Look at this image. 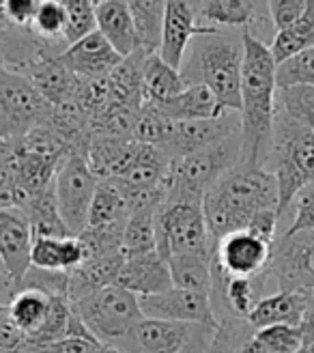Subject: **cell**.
Segmentation results:
<instances>
[{"label": "cell", "mask_w": 314, "mask_h": 353, "mask_svg": "<svg viewBox=\"0 0 314 353\" xmlns=\"http://www.w3.org/2000/svg\"><path fill=\"white\" fill-rule=\"evenodd\" d=\"M198 17L209 26L218 28H241L252 32L256 24L267 22V0H202Z\"/></svg>", "instance_id": "ffe728a7"}, {"label": "cell", "mask_w": 314, "mask_h": 353, "mask_svg": "<svg viewBox=\"0 0 314 353\" xmlns=\"http://www.w3.org/2000/svg\"><path fill=\"white\" fill-rule=\"evenodd\" d=\"M312 130H314V128H312Z\"/></svg>", "instance_id": "91938a15"}, {"label": "cell", "mask_w": 314, "mask_h": 353, "mask_svg": "<svg viewBox=\"0 0 314 353\" xmlns=\"http://www.w3.org/2000/svg\"><path fill=\"white\" fill-rule=\"evenodd\" d=\"M254 339L273 353H300L304 334L300 325H269L256 330Z\"/></svg>", "instance_id": "ab89813d"}, {"label": "cell", "mask_w": 314, "mask_h": 353, "mask_svg": "<svg viewBox=\"0 0 314 353\" xmlns=\"http://www.w3.org/2000/svg\"><path fill=\"white\" fill-rule=\"evenodd\" d=\"M241 353H273V351H269L267 347H263V345H260L256 339H250L246 345H243Z\"/></svg>", "instance_id": "681fc988"}, {"label": "cell", "mask_w": 314, "mask_h": 353, "mask_svg": "<svg viewBox=\"0 0 314 353\" xmlns=\"http://www.w3.org/2000/svg\"><path fill=\"white\" fill-rule=\"evenodd\" d=\"M95 5H101V3H106V0H93Z\"/></svg>", "instance_id": "9f6ffc18"}, {"label": "cell", "mask_w": 314, "mask_h": 353, "mask_svg": "<svg viewBox=\"0 0 314 353\" xmlns=\"http://www.w3.org/2000/svg\"><path fill=\"white\" fill-rule=\"evenodd\" d=\"M136 140L132 138H114V136H93L86 162L99 181L121 179L132 166L136 155Z\"/></svg>", "instance_id": "44dd1931"}, {"label": "cell", "mask_w": 314, "mask_h": 353, "mask_svg": "<svg viewBox=\"0 0 314 353\" xmlns=\"http://www.w3.org/2000/svg\"><path fill=\"white\" fill-rule=\"evenodd\" d=\"M196 17H198V11L189 3H185V0H168L160 57L174 69L183 67L187 48L191 46V41H194V37L216 28V26L198 24Z\"/></svg>", "instance_id": "9a60e30c"}, {"label": "cell", "mask_w": 314, "mask_h": 353, "mask_svg": "<svg viewBox=\"0 0 314 353\" xmlns=\"http://www.w3.org/2000/svg\"><path fill=\"white\" fill-rule=\"evenodd\" d=\"M312 48H314V0H308L306 13L293 26L275 32L269 50L273 54V61L280 65Z\"/></svg>", "instance_id": "d6a6232c"}, {"label": "cell", "mask_w": 314, "mask_h": 353, "mask_svg": "<svg viewBox=\"0 0 314 353\" xmlns=\"http://www.w3.org/2000/svg\"><path fill=\"white\" fill-rule=\"evenodd\" d=\"M275 82H278V88L293 86V84L314 86V48L278 65Z\"/></svg>", "instance_id": "60d3db41"}, {"label": "cell", "mask_w": 314, "mask_h": 353, "mask_svg": "<svg viewBox=\"0 0 314 353\" xmlns=\"http://www.w3.org/2000/svg\"><path fill=\"white\" fill-rule=\"evenodd\" d=\"M310 291H275L265 295L250 312L248 321L254 330L269 325H300Z\"/></svg>", "instance_id": "603a6c76"}, {"label": "cell", "mask_w": 314, "mask_h": 353, "mask_svg": "<svg viewBox=\"0 0 314 353\" xmlns=\"http://www.w3.org/2000/svg\"><path fill=\"white\" fill-rule=\"evenodd\" d=\"M300 330L304 334V341H314V291H310V297H308V304H306V310H304V316H302Z\"/></svg>", "instance_id": "7dc6e473"}, {"label": "cell", "mask_w": 314, "mask_h": 353, "mask_svg": "<svg viewBox=\"0 0 314 353\" xmlns=\"http://www.w3.org/2000/svg\"><path fill=\"white\" fill-rule=\"evenodd\" d=\"M99 179L86 162V155L72 153L56 174V205L69 235H82L89 226V214Z\"/></svg>", "instance_id": "9c48e42d"}, {"label": "cell", "mask_w": 314, "mask_h": 353, "mask_svg": "<svg viewBox=\"0 0 314 353\" xmlns=\"http://www.w3.org/2000/svg\"><path fill=\"white\" fill-rule=\"evenodd\" d=\"M97 30L123 59L140 50L127 0H106V3L97 5Z\"/></svg>", "instance_id": "7402d4cb"}, {"label": "cell", "mask_w": 314, "mask_h": 353, "mask_svg": "<svg viewBox=\"0 0 314 353\" xmlns=\"http://www.w3.org/2000/svg\"><path fill=\"white\" fill-rule=\"evenodd\" d=\"M13 140H0V209L17 207V183L13 174Z\"/></svg>", "instance_id": "b9f144b4"}, {"label": "cell", "mask_w": 314, "mask_h": 353, "mask_svg": "<svg viewBox=\"0 0 314 353\" xmlns=\"http://www.w3.org/2000/svg\"><path fill=\"white\" fill-rule=\"evenodd\" d=\"M129 207L125 201V194L114 179L99 181L95 199L89 214V226L97 231H125V224L129 220Z\"/></svg>", "instance_id": "484cf974"}, {"label": "cell", "mask_w": 314, "mask_h": 353, "mask_svg": "<svg viewBox=\"0 0 314 353\" xmlns=\"http://www.w3.org/2000/svg\"><path fill=\"white\" fill-rule=\"evenodd\" d=\"M17 291L15 282L11 280L5 261L0 259V304H9V299L13 297V293Z\"/></svg>", "instance_id": "c3c4849f"}, {"label": "cell", "mask_w": 314, "mask_h": 353, "mask_svg": "<svg viewBox=\"0 0 314 353\" xmlns=\"http://www.w3.org/2000/svg\"><path fill=\"white\" fill-rule=\"evenodd\" d=\"M243 76H241V164L265 168L275 121V69L269 46L243 30Z\"/></svg>", "instance_id": "6da1fadb"}, {"label": "cell", "mask_w": 314, "mask_h": 353, "mask_svg": "<svg viewBox=\"0 0 314 353\" xmlns=\"http://www.w3.org/2000/svg\"><path fill=\"white\" fill-rule=\"evenodd\" d=\"M267 276L278 291H314V231L278 235Z\"/></svg>", "instance_id": "30bf717a"}, {"label": "cell", "mask_w": 314, "mask_h": 353, "mask_svg": "<svg viewBox=\"0 0 314 353\" xmlns=\"http://www.w3.org/2000/svg\"><path fill=\"white\" fill-rule=\"evenodd\" d=\"M72 306L86 330L93 334V339L108 347L123 341L136 323L145 319L140 297L118 285L103 287L78 299Z\"/></svg>", "instance_id": "8992f818"}, {"label": "cell", "mask_w": 314, "mask_h": 353, "mask_svg": "<svg viewBox=\"0 0 314 353\" xmlns=\"http://www.w3.org/2000/svg\"><path fill=\"white\" fill-rule=\"evenodd\" d=\"M278 211V181L260 166L237 164L205 194L202 211L213 245L248 228L260 211Z\"/></svg>", "instance_id": "7a4b0ae2"}, {"label": "cell", "mask_w": 314, "mask_h": 353, "mask_svg": "<svg viewBox=\"0 0 314 353\" xmlns=\"http://www.w3.org/2000/svg\"><path fill=\"white\" fill-rule=\"evenodd\" d=\"M275 108L291 117L302 125L314 128V86L310 84H293L278 88Z\"/></svg>", "instance_id": "e575fe53"}, {"label": "cell", "mask_w": 314, "mask_h": 353, "mask_svg": "<svg viewBox=\"0 0 314 353\" xmlns=\"http://www.w3.org/2000/svg\"><path fill=\"white\" fill-rule=\"evenodd\" d=\"M84 263V248L78 237L34 235L30 265L45 272H74Z\"/></svg>", "instance_id": "d4e9b609"}, {"label": "cell", "mask_w": 314, "mask_h": 353, "mask_svg": "<svg viewBox=\"0 0 314 353\" xmlns=\"http://www.w3.org/2000/svg\"><path fill=\"white\" fill-rule=\"evenodd\" d=\"M5 3L7 0H0V28H11L7 22V15H5Z\"/></svg>", "instance_id": "f907efd6"}, {"label": "cell", "mask_w": 314, "mask_h": 353, "mask_svg": "<svg viewBox=\"0 0 314 353\" xmlns=\"http://www.w3.org/2000/svg\"><path fill=\"white\" fill-rule=\"evenodd\" d=\"M140 308L143 314L149 316V319H164V321L191 323V325L200 323V325L218 327L211 299L205 293L172 287L164 293L140 297Z\"/></svg>", "instance_id": "4fadbf2b"}, {"label": "cell", "mask_w": 314, "mask_h": 353, "mask_svg": "<svg viewBox=\"0 0 314 353\" xmlns=\"http://www.w3.org/2000/svg\"><path fill=\"white\" fill-rule=\"evenodd\" d=\"M0 353H3V351H0Z\"/></svg>", "instance_id": "680465c9"}, {"label": "cell", "mask_w": 314, "mask_h": 353, "mask_svg": "<svg viewBox=\"0 0 314 353\" xmlns=\"http://www.w3.org/2000/svg\"><path fill=\"white\" fill-rule=\"evenodd\" d=\"M9 316L32 341L48 321L52 295L37 287H20L9 299Z\"/></svg>", "instance_id": "4316f807"}, {"label": "cell", "mask_w": 314, "mask_h": 353, "mask_svg": "<svg viewBox=\"0 0 314 353\" xmlns=\"http://www.w3.org/2000/svg\"><path fill=\"white\" fill-rule=\"evenodd\" d=\"M265 168L278 181V220L282 222L297 194L314 181V130L275 108Z\"/></svg>", "instance_id": "277c9868"}, {"label": "cell", "mask_w": 314, "mask_h": 353, "mask_svg": "<svg viewBox=\"0 0 314 353\" xmlns=\"http://www.w3.org/2000/svg\"><path fill=\"white\" fill-rule=\"evenodd\" d=\"M5 67H7V65H5V59H3V54H0V72H3Z\"/></svg>", "instance_id": "11a10c76"}, {"label": "cell", "mask_w": 314, "mask_h": 353, "mask_svg": "<svg viewBox=\"0 0 314 353\" xmlns=\"http://www.w3.org/2000/svg\"><path fill=\"white\" fill-rule=\"evenodd\" d=\"M48 103L24 76L0 72V140H17L48 121Z\"/></svg>", "instance_id": "ba28073f"}, {"label": "cell", "mask_w": 314, "mask_h": 353, "mask_svg": "<svg viewBox=\"0 0 314 353\" xmlns=\"http://www.w3.org/2000/svg\"><path fill=\"white\" fill-rule=\"evenodd\" d=\"M273 243L260 235L252 233L250 228L226 235L216 243L213 263L233 278H254L267 274Z\"/></svg>", "instance_id": "8fae6325"}, {"label": "cell", "mask_w": 314, "mask_h": 353, "mask_svg": "<svg viewBox=\"0 0 314 353\" xmlns=\"http://www.w3.org/2000/svg\"><path fill=\"white\" fill-rule=\"evenodd\" d=\"M155 243L166 261L172 254H213L202 203H164L155 211Z\"/></svg>", "instance_id": "52a82bcc"}, {"label": "cell", "mask_w": 314, "mask_h": 353, "mask_svg": "<svg viewBox=\"0 0 314 353\" xmlns=\"http://www.w3.org/2000/svg\"><path fill=\"white\" fill-rule=\"evenodd\" d=\"M41 0H7L5 3V15L9 26L15 28H30L34 15L39 11Z\"/></svg>", "instance_id": "f6af8a7d"}, {"label": "cell", "mask_w": 314, "mask_h": 353, "mask_svg": "<svg viewBox=\"0 0 314 353\" xmlns=\"http://www.w3.org/2000/svg\"><path fill=\"white\" fill-rule=\"evenodd\" d=\"M32 226L20 207L0 209V259L5 261L7 272L17 289H20L24 276L32 268Z\"/></svg>", "instance_id": "5bb4252c"}, {"label": "cell", "mask_w": 314, "mask_h": 353, "mask_svg": "<svg viewBox=\"0 0 314 353\" xmlns=\"http://www.w3.org/2000/svg\"><path fill=\"white\" fill-rule=\"evenodd\" d=\"M153 108L160 110L166 119L181 123V121H200V119H216L224 112L216 95L209 91L205 84H189L183 93L174 95L166 101L151 103Z\"/></svg>", "instance_id": "cb8c5ba5"}, {"label": "cell", "mask_w": 314, "mask_h": 353, "mask_svg": "<svg viewBox=\"0 0 314 353\" xmlns=\"http://www.w3.org/2000/svg\"><path fill=\"white\" fill-rule=\"evenodd\" d=\"M149 54L143 50H136L134 54L125 57L121 65L108 76L110 86V103L114 105H132V108H143V72L145 59Z\"/></svg>", "instance_id": "83f0119b"}, {"label": "cell", "mask_w": 314, "mask_h": 353, "mask_svg": "<svg viewBox=\"0 0 314 353\" xmlns=\"http://www.w3.org/2000/svg\"><path fill=\"white\" fill-rule=\"evenodd\" d=\"M127 3L136 22L140 50L147 52V54L160 52L168 0H127Z\"/></svg>", "instance_id": "1f68e13d"}, {"label": "cell", "mask_w": 314, "mask_h": 353, "mask_svg": "<svg viewBox=\"0 0 314 353\" xmlns=\"http://www.w3.org/2000/svg\"><path fill=\"white\" fill-rule=\"evenodd\" d=\"M7 316H9V306L0 304V327H3V323L7 321Z\"/></svg>", "instance_id": "816d5d0a"}, {"label": "cell", "mask_w": 314, "mask_h": 353, "mask_svg": "<svg viewBox=\"0 0 314 353\" xmlns=\"http://www.w3.org/2000/svg\"><path fill=\"white\" fill-rule=\"evenodd\" d=\"M172 125H174V121L166 119L160 110L153 108L151 103H143V108L136 119L132 138L136 143H145V145H153L162 149L172 132Z\"/></svg>", "instance_id": "74e56055"}, {"label": "cell", "mask_w": 314, "mask_h": 353, "mask_svg": "<svg viewBox=\"0 0 314 353\" xmlns=\"http://www.w3.org/2000/svg\"><path fill=\"white\" fill-rule=\"evenodd\" d=\"M172 287L196 291V293H211L213 282V254H172L168 261Z\"/></svg>", "instance_id": "4dcf8cb0"}, {"label": "cell", "mask_w": 314, "mask_h": 353, "mask_svg": "<svg viewBox=\"0 0 314 353\" xmlns=\"http://www.w3.org/2000/svg\"><path fill=\"white\" fill-rule=\"evenodd\" d=\"M116 285L136 293L138 297L164 293L172 289L168 263L157 250L125 256L123 265H121Z\"/></svg>", "instance_id": "ac0fdd59"}, {"label": "cell", "mask_w": 314, "mask_h": 353, "mask_svg": "<svg viewBox=\"0 0 314 353\" xmlns=\"http://www.w3.org/2000/svg\"><path fill=\"white\" fill-rule=\"evenodd\" d=\"M243 32L213 28L194 37L181 74L187 84H205L224 110H241Z\"/></svg>", "instance_id": "3957f363"}, {"label": "cell", "mask_w": 314, "mask_h": 353, "mask_svg": "<svg viewBox=\"0 0 314 353\" xmlns=\"http://www.w3.org/2000/svg\"><path fill=\"white\" fill-rule=\"evenodd\" d=\"M308 0H267L269 22L273 24L275 32H280L293 26L306 13Z\"/></svg>", "instance_id": "ee69618b"}, {"label": "cell", "mask_w": 314, "mask_h": 353, "mask_svg": "<svg viewBox=\"0 0 314 353\" xmlns=\"http://www.w3.org/2000/svg\"><path fill=\"white\" fill-rule=\"evenodd\" d=\"M185 3H189L191 7H194V9L198 11V7H200V3H202V0H185Z\"/></svg>", "instance_id": "f5cc1de1"}, {"label": "cell", "mask_w": 314, "mask_h": 353, "mask_svg": "<svg viewBox=\"0 0 314 353\" xmlns=\"http://www.w3.org/2000/svg\"><path fill=\"white\" fill-rule=\"evenodd\" d=\"M237 134H241V114L233 110L224 112L216 119L181 121L172 125V132L162 151H166L170 160H177V157L213 147L222 143V140H229Z\"/></svg>", "instance_id": "7c38bea8"}, {"label": "cell", "mask_w": 314, "mask_h": 353, "mask_svg": "<svg viewBox=\"0 0 314 353\" xmlns=\"http://www.w3.org/2000/svg\"><path fill=\"white\" fill-rule=\"evenodd\" d=\"M106 353H123V351H118V349H114V347H108V345H106Z\"/></svg>", "instance_id": "db71d44e"}, {"label": "cell", "mask_w": 314, "mask_h": 353, "mask_svg": "<svg viewBox=\"0 0 314 353\" xmlns=\"http://www.w3.org/2000/svg\"><path fill=\"white\" fill-rule=\"evenodd\" d=\"M189 84L185 82L181 69H174L168 65L160 52H153L145 59V72H143V97L145 103L166 101L174 95L183 93Z\"/></svg>", "instance_id": "f546056e"}, {"label": "cell", "mask_w": 314, "mask_h": 353, "mask_svg": "<svg viewBox=\"0 0 314 353\" xmlns=\"http://www.w3.org/2000/svg\"><path fill=\"white\" fill-rule=\"evenodd\" d=\"M157 250L155 243V211H136L123 231V254H145Z\"/></svg>", "instance_id": "d590c367"}, {"label": "cell", "mask_w": 314, "mask_h": 353, "mask_svg": "<svg viewBox=\"0 0 314 353\" xmlns=\"http://www.w3.org/2000/svg\"><path fill=\"white\" fill-rule=\"evenodd\" d=\"M291 209H293V220L284 233L314 231V181L297 194V199H295Z\"/></svg>", "instance_id": "7bdbcfd3"}, {"label": "cell", "mask_w": 314, "mask_h": 353, "mask_svg": "<svg viewBox=\"0 0 314 353\" xmlns=\"http://www.w3.org/2000/svg\"><path fill=\"white\" fill-rule=\"evenodd\" d=\"M170 162L172 160L160 147L138 143L134 162H132L129 170L121 176V181H125L127 185L138 188V190L164 188L168 170H170Z\"/></svg>", "instance_id": "f1b7e54d"}, {"label": "cell", "mask_w": 314, "mask_h": 353, "mask_svg": "<svg viewBox=\"0 0 314 353\" xmlns=\"http://www.w3.org/2000/svg\"><path fill=\"white\" fill-rule=\"evenodd\" d=\"M191 332V323H177L145 316L114 349L123 353H179Z\"/></svg>", "instance_id": "e0dca14e"}, {"label": "cell", "mask_w": 314, "mask_h": 353, "mask_svg": "<svg viewBox=\"0 0 314 353\" xmlns=\"http://www.w3.org/2000/svg\"><path fill=\"white\" fill-rule=\"evenodd\" d=\"M256 330L241 316H222L205 353H241L243 345L254 339Z\"/></svg>", "instance_id": "836d02e7"}, {"label": "cell", "mask_w": 314, "mask_h": 353, "mask_svg": "<svg viewBox=\"0 0 314 353\" xmlns=\"http://www.w3.org/2000/svg\"><path fill=\"white\" fill-rule=\"evenodd\" d=\"M15 74L24 76L34 88H37V93L52 105L76 99L78 76L69 72L56 57L32 61L20 69H15Z\"/></svg>", "instance_id": "d6986e66"}, {"label": "cell", "mask_w": 314, "mask_h": 353, "mask_svg": "<svg viewBox=\"0 0 314 353\" xmlns=\"http://www.w3.org/2000/svg\"><path fill=\"white\" fill-rule=\"evenodd\" d=\"M241 164V134L170 162L166 203H202L205 194L222 176Z\"/></svg>", "instance_id": "5b68a950"}, {"label": "cell", "mask_w": 314, "mask_h": 353, "mask_svg": "<svg viewBox=\"0 0 314 353\" xmlns=\"http://www.w3.org/2000/svg\"><path fill=\"white\" fill-rule=\"evenodd\" d=\"M213 332H216V327H211V325H200V323L191 325L189 336L179 353H205L209 347V341L213 336Z\"/></svg>", "instance_id": "bcb514c9"}, {"label": "cell", "mask_w": 314, "mask_h": 353, "mask_svg": "<svg viewBox=\"0 0 314 353\" xmlns=\"http://www.w3.org/2000/svg\"><path fill=\"white\" fill-rule=\"evenodd\" d=\"M56 59L74 76L89 78V80L108 78L121 65V61H123V57L110 46V41L103 37L99 30L86 34L84 39L72 43Z\"/></svg>", "instance_id": "2e32d148"}, {"label": "cell", "mask_w": 314, "mask_h": 353, "mask_svg": "<svg viewBox=\"0 0 314 353\" xmlns=\"http://www.w3.org/2000/svg\"><path fill=\"white\" fill-rule=\"evenodd\" d=\"M30 28L45 41L67 48V43H65L67 13H65V7L61 0H41L39 11L34 15Z\"/></svg>", "instance_id": "f35d334b"}, {"label": "cell", "mask_w": 314, "mask_h": 353, "mask_svg": "<svg viewBox=\"0 0 314 353\" xmlns=\"http://www.w3.org/2000/svg\"><path fill=\"white\" fill-rule=\"evenodd\" d=\"M67 13L65 43L67 48L97 30V5L93 0H61Z\"/></svg>", "instance_id": "8d00e7d4"}, {"label": "cell", "mask_w": 314, "mask_h": 353, "mask_svg": "<svg viewBox=\"0 0 314 353\" xmlns=\"http://www.w3.org/2000/svg\"><path fill=\"white\" fill-rule=\"evenodd\" d=\"M3 30H5V28H0V39H3Z\"/></svg>", "instance_id": "6f0895ef"}]
</instances>
